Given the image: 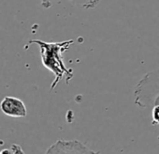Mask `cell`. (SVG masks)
<instances>
[{
    "mask_svg": "<svg viewBox=\"0 0 159 154\" xmlns=\"http://www.w3.org/2000/svg\"><path fill=\"white\" fill-rule=\"evenodd\" d=\"M0 109L6 116L11 118H25L27 114V109L24 102L11 96H7L1 101Z\"/></svg>",
    "mask_w": 159,
    "mask_h": 154,
    "instance_id": "3957f363",
    "label": "cell"
},
{
    "mask_svg": "<svg viewBox=\"0 0 159 154\" xmlns=\"http://www.w3.org/2000/svg\"><path fill=\"white\" fill-rule=\"evenodd\" d=\"M73 43V40L58 42H47L40 40H31L25 46V49H27V47L31 44L39 45L43 66L54 75V79L51 85V90L54 89L61 80L66 79V83L68 84L72 79L74 74L73 70L68 69L65 65L63 53L67 51Z\"/></svg>",
    "mask_w": 159,
    "mask_h": 154,
    "instance_id": "6da1fadb",
    "label": "cell"
},
{
    "mask_svg": "<svg viewBox=\"0 0 159 154\" xmlns=\"http://www.w3.org/2000/svg\"><path fill=\"white\" fill-rule=\"evenodd\" d=\"M41 6L44 9H50L52 7L51 0H41Z\"/></svg>",
    "mask_w": 159,
    "mask_h": 154,
    "instance_id": "52a82bcc",
    "label": "cell"
},
{
    "mask_svg": "<svg viewBox=\"0 0 159 154\" xmlns=\"http://www.w3.org/2000/svg\"><path fill=\"white\" fill-rule=\"evenodd\" d=\"M46 153H98L96 150L91 149L85 144L79 140H57L47 150Z\"/></svg>",
    "mask_w": 159,
    "mask_h": 154,
    "instance_id": "7a4b0ae2",
    "label": "cell"
},
{
    "mask_svg": "<svg viewBox=\"0 0 159 154\" xmlns=\"http://www.w3.org/2000/svg\"><path fill=\"white\" fill-rule=\"evenodd\" d=\"M11 149V153H24V150L18 145H12Z\"/></svg>",
    "mask_w": 159,
    "mask_h": 154,
    "instance_id": "8992f818",
    "label": "cell"
},
{
    "mask_svg": "<svg viewBox=\"0 0 159 154\" xmlns=\"http://www.w3.org/2000/svg\"><path fill=\"white\" fill-rule=\"evenodd\" d=\"M152 124L159 125V103H155L151 107Z\"/></svg>",
    "mask_w": 159,
    "mask_h": 154,
    "instance_id": "5b68a950",
    "label": "cell"
},
{
    "mask_svg": "<svg viewBox=\"0 0 159 154\" xmlns=\"http://www.w3.org/2000/svg\"><path fill=\"white\" fill-rule=\"evenodd\" d=\"M68 1L75 6H79L85 10L95 9L98 4L100 0H68Z\"/></svg>",
    "mask_w": 159,
    "mask_h": 154,
    "instance_id": "277c9868",
    "label": "cell"
}]
</instances>
